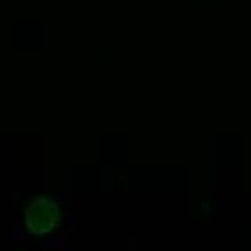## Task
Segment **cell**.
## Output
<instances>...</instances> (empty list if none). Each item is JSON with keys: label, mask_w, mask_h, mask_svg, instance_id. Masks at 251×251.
<instances>
[{"label": "cell", "mask_w": 251, "mask_h": 251, "mask_svg": "<svg viewBox=\"0 0 251 251\" xmlns=\"http://www.w3.org/2000/svg\"><path fill=\"white\" fill-rule=\"evenodd\" d=\"M56 217H58V208L49 199H36L27 210V223L36 231L49 230V226L54 225Z\"/></svg>", "instance_id": "6da1fadb"}]
</instances>
